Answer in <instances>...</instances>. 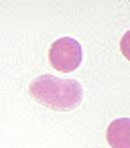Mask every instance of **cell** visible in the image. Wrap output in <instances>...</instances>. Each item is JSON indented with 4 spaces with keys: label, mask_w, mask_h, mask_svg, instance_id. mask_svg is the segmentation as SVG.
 Here are the masks:
<instances>
[{
    "label": "cell",
    "mask_w": 130,
    "mask_h": 148,
    "mask_svg": "<svg viewBox=\"0 0 130 148\" xmlns=\"http://www.w3.org/2000/svg\"><path fill=\"white\" fill-rule=\"evenodd\" d=\"M106 140L112 148H130V120H114L106 130Z\"/></svg>",
    "instance_id": "3"
},
{
    "label": "cell",
    "mask_w": 130,
    "mask_h": 148,
    "mask_svg": "<svg viewBox=\"0 0 130 148\" xmlns=\"http://www.w3.org/2000/svg\"><path fill=\"white\" fill-rule=\"evenodd\" d=\"M81 59H83L81 45L75 39H71V37L57 39L51 45V49H49V61H51V65L57 71H63V73L75 71L81 65Z\"/></svg>",
    "instance_id": "2"
},
{
    "label": "cell",
    "mask_w": 130,
    "mask_h": 148,
    "mask_svg": "<svg viewBox=\"0 0 130 148\" xmlns=\"http://www.w3.org/2000/svg\"><path fill=\"white\" fill-rule=\"evenodd\" d=\"M29 91L33 99L57 112L75 110L83 99V89L79 81L65 79V77H53V75H39L31 83Z\"/></svg>",
    "instance_id": "1"
}]
</instances>
